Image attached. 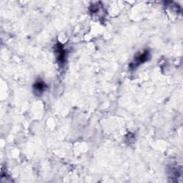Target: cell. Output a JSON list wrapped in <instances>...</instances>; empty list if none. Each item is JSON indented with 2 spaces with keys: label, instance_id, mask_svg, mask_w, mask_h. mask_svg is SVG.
Segmentation results:
<instances>
[{
  "label": "cell",
  "instance_id": "7a4b0ae2",
  "mask_svg": "<svg viewBox=\"0 0 183 183\" xmlns=\"http://www.w3.org/2000/svg\"><path fill=\"white\" fill-rule=\"evenodd\" d=\"M57 51L56 52L57 53V59L59 62H64V59H65V52L63 50V47L62 46H57Z\"/></svg>",
  "mask_w": 183,
  "mask_h": 183
},
{
  "label": "cell",
  "instance_id": "6da1fadb",
  "mask_svg": "<svg viewBox=\"0 0 183 183\" xmlns=\"http://www.w3.org/2000/svg\"><path fill=\"white\" fill-rule=\"evenodd\" d=\"M148 57H149V52H148V51H145L144 53L140 54L139 56H137V57L135 59V62L132 64H134L135 67H137V66L147 60Z\"/></svg>",
  "mask_w": 183,
  "mask_h": 183
},
{
  "label": "cell",
  "instance_id": "3957f363",
  "mask_svg": "<svg viewBox=\"0 0 183 183\" xmlns=\"http://www.w3.org/2000/svg\"><path fill=\"white\" fill-rule=\"evenodd\" d=\"M44 88H45V85L42 81H38L34 85V89L35 90L36 92H39V93L42 92L44 91Z\"/></svg>",
  "mask_w": 183,
  "mask_h": 183
}]
</instances>
